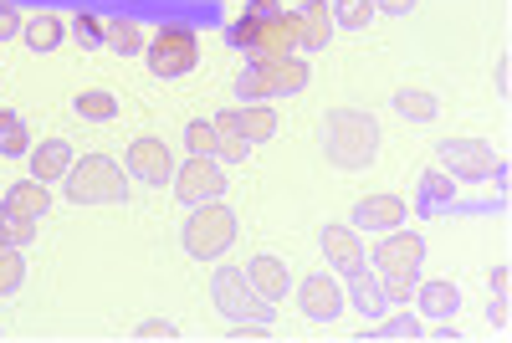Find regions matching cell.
Listing matches in <instances>:
<instances>
[{
	"instance_id": "7402d4cb",
	"label": "cell",
	"mask_w": 512,
	"mask_h": 343,
	"mask_svg": "<svg viewBox=\"0 0 512 343\" xmlns=\"http://www.w3.org/2000/svg\"><path fill=\"white\" fill-rule=\"evenodd\" d=\"M103 47H113L118 57H139V52L149 47V31H144L134 16H118V21L103 26Z\"/></svg>"
},
{
	"instance_id": "8fae6325",
	"label": "cell",
	"mask_w": 512,
	"mask_h": 343,
	"mask_svg": "<svg viewBox=\"0 0 512 343\" xmlns=\"http://www.w3.org/2000/svg\"><path fill=\"white\" fill-rule=\"evenodd\" d=\"M292 52H303V26H297V11H277L272 21H262L256 47L246 57L251 62H267V57H292Z\"/></svg>"
},
{
	"instance_id": "30bf717a",
	"label": "cell",
	"mask_w": 512,
	"mask_h": 343,
	"mask_svg": "<svg viewBox=\"0 0 512 343\" xmlns=\"http://www.w3.org/2000/svg\"><path fill=\"white\" fill-rule=\"evenodd\" d=\"M344 282H338L333 272H313V277H303L297 282V308H303L313 323H333L338 313H344Z\"/></svg>"
},
{
	"instance_id": "4316f807",
	"label": "cell",
	"mask_w": 512,
	"mask_h": 343,
	"mask_svg": "<svg viewBox=\"0 0 512 343\" xmlns=\"http://www.w3.org/2000/svg\"><path fill=\"white\" fill-rule=\"evenodd\" d=\"M77 118H93V123H113L118 118V98L103 93V88H88V93H77Z\"/></svg>"
},
{
	"instance_id": "9a60e30c",
	"label": "cell",
	"mask_w": 512,
	"mask_h": 343,
	"mask_svg": "<svg viewBox=\"0 0 512 343\" xmlns=\"http://www.w3.org/2000/svg\"><path fill=\"white\" fill-rule=\"evenodd\" d=\"M405 226V200L400 195H364L354 205V231H395Z\"/></svg>"
},
{
	"instance_id": "cb8c5ba5",
	"label": "cell",
	"mask_w": 512,
	"mask_h": 343,
	"mask_svg": "<svg viewBox=\"0 0 512 343\" xmlns=\"http://www.w3.org/2000/svg\"><path fill=\"white\" fill-rule=\"evenodd\" d=\"M21 36L31 52H57L62 47V16L57 11H36L31 21H21Z\"/></svg>"
},
{
	"instance_id": "ab89813d",
	"label": "cell",
	"mask_w": 512,
	"mask_h": 343,
	"mask_svg": "<svg viewBox=\"0 0 512 343\" xmlns=\"http://www.w3.org/2000/svg\"><path fill=\"white\" fill-rule=\"evenodd\" d=\"M512 323V308H507V292H492V328H507Z\"/></svg>"
},
{
	"instance_id": "2e32d148",
	"label": "cell",
	"mask_w": 512,
	"mask_h": 343,
	"mask_svg": "<svg viewBox=\"0 0 512 343\" xmlns=\"http://www.w3.org/2000/svg\"><path fill=\"white\" fill-rule=\"evenodd\" d=\"M246 272V282L267 297V303H282L287 297V287H292V277H287V262H277V256H251V262L241 267Z\"/></svg>"
},
{
	"instance_id": "60d3db41",
	"label": "cell",
	"mask_w": 512,
	"mask_h": 343,
	"mask_svg": "<svg viewBox=\"0 0 512 343\" xmlns=\"http://www.w3.org/2000/svg\"><path fill=\"white\" fill-rule=\"evenodd\" d=\"M374 11H384V16H410L415 0H374Z\"/></svg>"
},
{
	"instance_id": "6da1fadb",
	"label": "cell",
	"mask_w": 512,
	"mask_h": 343,
	"mask_svg": "<svg viewBox=\"0 0 512 343\" xmlns=\"http://www.w3.org/2000/svg\"><path fill=\"white\" fill-rule=\"evenodd\" d=\"M318 149L338 169H364L379 154V118L364 108H328L318 123Z\"/></svg>"
},
{
	"instance_id": "ffe728a7",
	"label": "cell",
	"mask_w": 512,
	"mask_h": 343,
	"mask_svg": "<svg viewBox=\"0 0 512 343\" xmlns=\"http://www.w3.org/2000/svg\"><path fill=\"white\" fill-rule=\"evenodd\" d=\"M451 200H456V180L446 175V169H425L420 185H415V210L436 216V210H446Z\"/></svg>"
},
{
	"instance_id": "d6986e66",
	"label": "cell",
	"mask_w": 512,
	"mask_h": 343,
	"mask_svg": "<svg viewBox=\"0 0 512 343\" xmlns=\"http://www.w3.org/2000/svg\"><path fill=\"white\" fill-rule=\"evenodd\" d=\"M297 26H303V52H323L333 41V11L328 0H308L303 11H297Z\"/></svg>"
},
{
	"instance_id": "836d02e7",
	"label": "cell",
	"mask_w": 512,
	"mask_h": 343,
	"mask_svg": "<svg viewBox=\"0 0 512 343\" xmlns=\"http://www.w3.org/2000/svg\"><path fill=\"white\" fill-rule=\"evenodd\" d=\"M134 338H139V343H175V338H180V328L169 323V318H149V323H139V328H134Z\"/></svg>"
},
{
	"instance_id": "ac0fdd59",
	"label": "cell",
	"mask_w": 512,
	"mask_h": 343,
	"mask_svg": "<svg viewBox=\"0 0 512 343\" xmlns=\"http://www.w3.org/2000/svg\"><path fill=\"white\" fill-rule=\"evenodd\" d=\"M31 180H41V185H52V180H62L67 169H72V144L67 139H47V144H31Z\"/></svg>"
},
{
	"instance_id": "3957f363",
	"label": "cell",
	"mask_w": 512,
	"mask_h": 343,
	"mask_svg": "<svg viewBox=\"0 0 512 343\" xmlns=\"http://www.w3.org/2000/svg\"><path fill=\"white\" fill-rule=\"evenodd\" d=\"M180 241H185V251L195 256V262H216V256H226L236 246V216H231V205H221V200L195 205L190 216H185Z\"/></svg>"
},
{
	"instance_id": "d590c367",
	"label": "cell",
	"mask_w": 512,
	"mask_h": 343,
	"mask_svg": "<svg viewBox=\"0 0 512 343\" xmlns=\"http://www.w3.org/2000/svg\"><path fill=\"white\" fill-rule=\"evenodd\" d=\"M246 149H251L246 139H236L231 128H221V123H216V154H221V159H246Z\"/></svg>"
},
{
	"instance_id": "f546056e",
	"label": "cell",
	"mask_w": 512,
	"mask_h": 343,
	"mask_svg": "<svg viewBox=\"0 0 512 343\" xmlns=\"http://www.w3.org/2000/svg\"><path fill=\"white\" fill-rule=\"evenodd\" d=\"M21 282H26V256H21V246H0V297L21 292Z\"/></svg>"
},
{
	"instance_id": "b9f144b4",
	"label": "cell",
	"mask_w": 512,
	"mask_h": 343,
	"mask_svg": "<svg viewBox=\"0 0 512 343\" xmlns=\"http://www.w3.org/2000/svg\"><path fill=\"white\" fill-rule=\"evenodd\" d=\"M497 93H502V98L512 93V62H507V57L497 62Z\"/></svg>"
},
{
	"instance_id": "1f68e13d",
	"label": "cell",
	"mask_w": 512,
	"mask_h": 343,
	"mask_svg": "<svg viewBox=\"0 0 512 343\" xmlns=\"http://www.w3.org/2000/svg\"><path fill=\"white\" fill-rule=\"evenodd\" d=\"M185 144H190L195 159H216V123H205V118L190 123V128H185Z\"/></svg>"
},
{
	"instance_id": "7bdbcfd3",
	"label": "cell",
	"mask_w": 512,
	"mask_h": 343,
	"mask_svg": "<svg viewBox=\"0 0 512 343\" xmlns=\"http://www.w3.org/2000/svg\"><path fill=\"white\" fill-rule=\"evenodd\" d=\"M507 287H512V267H497L492 272V292H507Z\"/></svg>"
},
{
	"instance_id": "83f0119b",
	"label": "cell",
	"mask_w": 512,
	"mask_h": 343,
	"mask_svg": "<svg viewBox=\"0 0 512 343\" xmlns=\"http://www.w3.org/2000/svg\"><path fill=\"white\" fill-rule=\"evenodd\" d=\"M374 0H333V26H344V31H364L374 21Z\"/></svg>"
},
{
	"instance_id": "d4e9b609",
	"label": "cell",
	"mask_w": 512,
	"mask_h": 343,
	"mask_svg": "<svg viewBox=\"0 0 512 343\" xmlns=\"http://www.w3.org/2000/svg\"><path fill=\"white\" fill-rule=\"evenodd\" d=\"M0 154H11V159L31 154V134H26L21 113H11V108H0Z\"/></svg>"
},
{
	"instance_id": "484cf974",
	"label": "cell",
	"mask_w": 512,
	"mask_h": 343,
	"mask_svg": "<svg viewBox=\"0 0 512 343\" xmlns=\"http://www.w3.org/2000/svg\"><path fill=\"white\" fill-rule=\"evenodd\" d=\"M395 113L410 118V123H431V118H436V93H425V88H400V93H395Z\"/></svg>"
},
{
	"instance_id": "d6a6232c",
	"label": "cell",
	"mask_w": 512,
	"mask_h": 343,
	"mask_svg": "<svg viewBox=\"0 0 512 343\" xmlns=\"http://www.w3.org/2000/svg\"><path fill=\"white\" fill-rule=\"evenodd\" d=\"M103 26H108V21H98V16H88V11H82V16L72 21V36H77V47H82V52L103 47Z\"/></svg>"
},
{
	"instance_id": "7a4b0ae2",
	"label": "cell",
	"mask_w": 512,
	"mask_h": 343,
	"mask_svg": "<svg viewBox=\"0 0 512 343\" xmlns=\"http://www.w3.org/2000/svg\"><path fill=\"white\" fill-rule=\"evenodd\" d=\"M62 185H67L72 205H123L128 200V169L108 154H88V159H72Z\"/></svg>"
},
{
	"instance_id": "f6af8a7d",
	"label": "cell",
	"mask_w": 512,
	"mask_h": 343,
	"mask_svg": "<svg viewBox=\"0 0 512 343\" xmlns=\"http://www.w3.org/2000/svg\"><path fill=\"white\" fill-rule=\"evenodd\" d=\"M0 246H6V241H0Z\"/></svg>"
},
{
	"instance_id": "4fadbf2b",
	"label": "cell",
	"mask_w": 512,
	"mask_h": 343,
	"mask_svg": "<svg viewBox=\"0 0 512 343\" xmlns=\"http://www.w3.org/2000/svg\"><path fill=\"white\" fill-rule=\"evenodd\" d=\"M216 123L231 128V134L246 139V144H267V139L277 134V113H272L267 103H236V108H226Z\"/></svg>"
},
{
	"instance_id": "e575fe53",
	"label": "cell",
	"mask_w": 512,
	"mask_h": 343,
	"mask_svg": "<svg viewBox=\"0 0 512 343\" xmlns=\"http://www.w3.org/2000/svg\"><path fill=\"white\" fill-rule=\"evenodd\" d=\"M256 31H262V21L241 16V21H231V26H226V41H231L236 52H251V47H256Z\"/></svg>"
},
{
	"instance_id": "f1b7e54d",
	"label": "cell",
	"mask_w": 512,
	"mask_h": 343,
	"mask_svg": "<svg viewBox=\"0 0 512 343\" xmlns=\"http://www.w3.org/2000/svg\"><path fill=\"white\" fill-rule=\"evenodd\" d=\"M31 236H36V221L21 216V210H11V205H0V241L6 246H31Z\"/></svg>"
},
{
	"instance_id": "52a82bcc",
	"label": "cell",
	"mask_w": 512,
	"mask_h": 343,
	"mask_svg": "<svg viewBox=\"0 0 512 343\" xmlns=\"http://www.w3.org/2000/svg\"><path fill=\"white\" fill-rule=\"evenodd\" d=\"M169 185H175L180 205H205V200H221L226 195V169L216 159H195L190 154V164H180Z\"/></svg>"
},
{
	"instance_id": "f35d334b",
	"label": "cell",
	"mask_w": 512,
	"mask_h": 343,
	"mask_svg": "<svg viewBox=\"0 0 512 343\" xmlns=\"http://www.w3.org/2000/svg\"><path fill=\"white\" fill-rule=\"evenodd\" d=\"M21 31V16H16V6H11V0H0V41H6V36H16Z\"/></svg>"
},
{
	"instance_id": "4dcf8cb0",
	"label": "cell",
	"mask_w": 512,
	"mask_h": 343,
	"mask_svg": "<svg viewBox=\"0 0 512 343\" xmlns=\"http://www.w3.org/2000/svg\"><path fill=\"white\" fill-rule=\"evenodd\" d=\"M425 328H420V318L415 313H400V318H390V323H379V328H369L364 338H395V343H415Z\"/></svg>"
},
{
	"instance_id": "8d00e7d4",
	"label": "cell",
	"mask_w": 512,
	"mask_h": 343,
	"mask_svg": "<svg viewBox=\"0 0 512 343\" xmlns=\"http://www.w3.org/2000/svg\"><path fill=\"white\" fill-rule=\"evenodd\" d=\"M226 338H231V343H267V338H272V333H267V323H251V328H246V323H241V328H231V333H226Z\"/></svg>"
},
{
	"instance_id": "ba28073f",
	"label": "cell",
	"mask_w": 512,
	"mask_h": 343,
	"mask_svg": "<svg viewBox=\"0 0 512 343\" xmlns=\"http://www.w3.org/2000/svg\"><path fill=\"white\" fill-rule=\"evenodd\" d=\"M436 159L451 180H492V169H497V154L482 139H446Z\"/></svg>"
},
{
	"instance_id": "7c38bea8",
	"label": "cell",
	"mask_w": 512,
	"mask_h": 343,
	"mask_svg": "<svg viewBox=\"0 0 512 343\" xmlns=\"http://www.w3.org/2000/svg\"><path fill=\"white\" fill-rule=\"evenodd\" d=\"M256 67V77H262V88H267V98H292V93H303L308 82H313V72H308V62L303 57H267V62H251Z\"/></svg>"
},
{
	"instance_id": "ee69618b",
	"label": "cell",
	"mask_w": 512,
	"mask_h": 343,
	"mask_svg": "<svg viewBox=\"0 0 512 343\" xmlns=\"http://www.w3.org/2000/svg\"><path fill=\"white\" fill-rule=\"evenodd\" d=\"M431 338H441V343H456V338H461V328H431Z\"/></svg>"
},
{
	"instance_id": "9c48e42d",
	"label": "cell",
	"mask_w": 512,
	"mask_h": 343,
	"mask_svg": "<svg viewBox=\"0 0 512 343\" xmlns=\"http://www.w3.org/2000/svg\"><path fill=\"white\" fill-rule=\"evenodd\" d=\"M123 169H128V175H134L139 185H169V180H175V154H169V144H164V139L144 134V139L128 144Z\"/></svg>"
},
{
	"instance_id": "5bb4252c",
	"label": "cell",
	"mask_w": 512,
	"mask_h": 343,
	"mask_svg": "<svg viewBox=\"0 0 512 343\" xmlns=\"http://www.w3.org/2000/svg\"><path fill=\"white\" fill-rule=\"evenodd\" d=\"M318 246H323L328 267H333L338 277H349V272L364 267V246H359V231H354V226H323Z\"/></svg>"
},
{
	"instance_id": "603a6c76",
	"label": "cell",
	"mask_w": 512,
	"mask_h": 343,
	"mask_svg": "<svg viewBox=\"0 0 512 343\" xmlns=\"http://www.w3.org/2000/svg\"><path fill=\"white\" fill-rule=\"evenodd\" d=\"M0 205H11V210H21V216H31V221H41L52 210V195H47V185L41 180H16L11 190H6V200Z\"/></svg>"
},
{
	"instance_id": "e0dca14e",
	"label": "cell",
	"mask_w": 512,
	"mask_h": 343,
	"mask_svg": "<svg viewBox=\"0 0 512 343\" xmlns=\"http://www.w3.org/2000/svg\"><path fill=\"white\" fill-rule=\"evenodd\" d=\"M410 297L420 303V313L436 318V323H451L461 313V287H451V282H415Z\"/></svg>"
},
{
	"instance_id": "44dd1931",
	"label": "cell",
	"mask_w": 512,
	"mask_h": 343,
	"mask_svg": "<svg viewBox=\"0 0 512 343\" xmlns=\"http://www.w3.org/2000/svg\"><path fill=\"white\" fill-rule=\"evenodd\" d=\"M349 303L364 313V318H379L384 308H390V297H384V287H379V277H369V267H359V272H349Z\"/></svg>"
},
{
	"instance_id": "74e56055",
	"label": "cell",
	"mask_w": 512,
	"mask_h": 343,
	"mask_svg": "<svg viewBox=\"0 0 512 343\" xmlns=\"http://www.w3.org/2000/svg\"><path fill=\"white\" fill-rule=\"evenodd\" d=\"M277 11H282V0H246V16L251 21H272Z\"/></svg>"
},
{
	"instance_id": "5b68a950",
	"label": "cell",
	"mask_w": 512,
	"mask_h": 343,
	"mask_svg": "<svg viewBox=\"0 0 512 343\" xmlns=\"http://www.w3.org/2000/svg\"><path fill=\"white\" fill-rule=\"evenodd\" d=\"M210 303H216L231 323H272V308H277L246 282L241 267H221L216 272V282H210Z\"/></svg>"
},
{
	"instance_id": "8992f818",
	"label": "cell",
	"mask_w": 512,
	"mask_h": 343,
	"mask_svg": "<svg viewBox=\"0 0 512 343\" xmlns=\"http://www.w3.org/2000/svg\"><path fill=\"white\" fill-rule=\"evenodd\" d=\"M425 262V241L415 231H384V241L374 246V277H420Z\"/></svg>"
},
{
	"instance_id": "277c9868",
	"label": "cell",
	"mask_w": 512,
	"mask_h": 343,
	"mask_svg": "<svg viewBox=\"0 0 512 343\" xmlns=\"http://www.w3.org/2000/svg\"><path fill=\"white\" fill-rule=\"evenodd\" d=\"M144 62H149V72L164 77V82L195 72V62H200V36H195V26H185V21H164L159 31H149Z\"/></svg>"
}]
</instances>
